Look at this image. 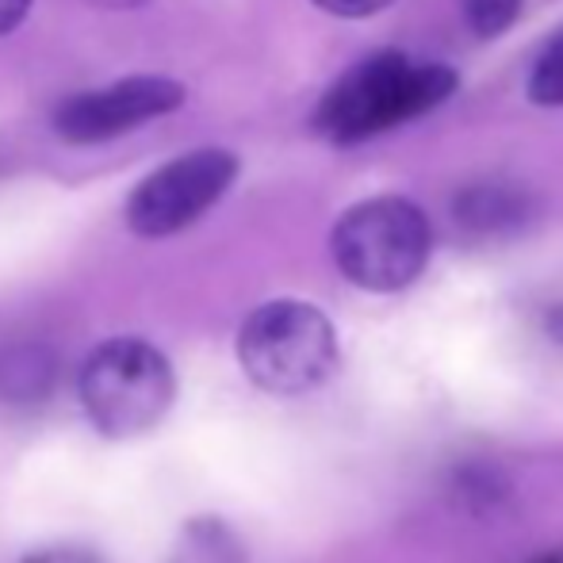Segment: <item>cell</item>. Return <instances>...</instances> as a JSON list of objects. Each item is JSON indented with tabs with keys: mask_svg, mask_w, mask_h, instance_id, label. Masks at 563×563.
Returning a JSON list of instances; mask_svg holds the SVG:
<instances>
[{
	"mask_svg": "<svg viewBox=\"0 0 563 563\" xmlns=\"http://www.w3.org/2000/svg\"><path fill=\"white\" fill-rule=\"evenodd\" d=\"M460 77L445 62L410 58L402 51H376L349 66L322 92L311 126L334 146H356L384 131L430 115L456 92Z\"/></svg>",
	"mask_w": 563,
	"mask_h": 563,
	"instance_id": "obj_1",
	"label": "cell"
},
{
	"mask_svg": "<svg viewBox=\"0 0 563 563\" xmlns=\"http://www.w3.org/2000/svg\"><path fill=\"white\" fill-rule=\"evenodd\" d=\"M338 273L364 291H402L426 273L433 253L430 216L407 196H368L341 211L330 230Z\"/></svg>",
	"mask_w": 563,
	"mask_h": 563,
	"instance_id": "obj_2",
	"label": "cell"
},
{
	"mask_svg": "<svg viewBox=\"0 0 563 563\" xmlns=\"http://www.w3.org/2000/svg\"><path fill=\"white\" fill-rule=\"evenodd\" d=\"M334 322L303 299H273L250 311L238 330L242 372L268 395H307L338 368Z\"/></svg>",
	"mask_w": 563,
	"mask_h": 563,
	"instance_id": "obj_3",
	"label": "cell"
},
{
	"mask_svg": "<svg viewBox=\"0 0 563 563\" xmlns=\"http://www.w3.org/2000/svg\"><path fill=\"white\" fill-rule=\"evenodd\" d=\"M81 407L104 438L131 441L150 433L177 399L169 356L142 338H112L97 345L77 376Z\"/></svg>",
	"mask_w": 563,
	"mask_h": 563,
	"instance_id": "obj_4",
	"label": "cell"
},
{
	"mask_svg": "<svg viewBox=\"0 0 563 563\" xmlns=\"http://www.w3.org/2000/svg\"><path fill=\"white\" fill-rule=\"evenodd\" d=\"M238 177V157L230 150L203 146L173 157L154 169L126 200V227L139 238H169L200 223L230 192Z\"/></svg>",
	"mask_w": 563,
	"mask_h": 563,
	"instance_id": "obj_5",
	"label": "cell"
},
{
	"mask_svg": "<svg viewBox=\"0 0 563 563\" xmlns=\"http://www.w3.org/2000/svg\"><path fill=\"white\" fill-rule=\"evenodd\" d=\"M185 85L169 77H123L104 89L74 92L62 100L54 112V126L66 142L89 146V142H108L126 131H139L150 119H162L185 104Z\"/></svg>",
	"mask_w": 563,
	"mask_h": 563,
	"instance_id": "obj_6",
	"label": "cell"
},
{
	"mask_svg": "<svg viewBox=\"0 0 563 563\" xmlns=\"http://www.w3.org/2000/svg\"><path fill=\"white\" fill-rule=\"evenodd\" d=\"M452 211H456L460 227L490 234V230H510L526 216V196L514 185H472L456 196Z\"/></svg>",
	"mask_w": 563,
	"mask_h": 563,
	"instance_id": "obj_7",
	"label": "cell"
},
{
	"mask_svg": "<svg viewBox=\"0 0 563 563\" xmlns=\"http://www.w3.org/2000/svg\"><path fill=\"white\" fill-rule=\"evenodd\" d=\"M54 356L38 345L8 349L0 353V399L12 402H35L43 395H51L54 387Z\"/></svg>",
	"mask_w": 563,
	"mask_h": 563,
	"instance_id": "obj_8",
	"label": "cell"
},
{
	"mask_svg": "<svg viewBox=\"0 0 563 563\" xmlns=\"http://www.w3.org/2000/svg\"><path fill=\"white\" fill-rule=\"evenodd\" d=\"M169 563H250L238 533L219 518H192L180 529Z\"/></svg>",
	"mask_w": 563,
	"mask_h": 563,
	"instance_id": "obj_9",
	"label": "cell"
},
{
	"mask_svg": "<svg viewBox=\"0 0 563 563\" xmlns=\"http://www.w3.org/2000/svg\"><path fill=\"white\" fill-rule=\"evenodd\" d=\"M526 97L537 108H563V27L552 31L537 51L533 66H529Z\"/></svg>",
	"mask_w": 563,
	"mask_h": 563,
	"instance_id": "obj_10",
	"label": "cell"
},
{
	"mask_svg": "<svg viewBox=\"0 0 563 563\" xmlns=\"http://www.w3.org/2000/svg\"><path fill=\"white\" fill-rule=\"evenodd\" d=\"M521 15V0H464V23L475 38H498Z\"/></svg>",
	"mask_w": 563,
	"mask_h": 563,
	"instance_id": "obj_11",
	"label": "cell"
},
{
	"mask_svg": "<svg viewBox=\"0 0 563 563\" xmlns=\"http://www.w3.org/2000/svg\"><path fill=\"white\" fill-rule=\"evenodd\" d=\"M311 4H319L330 15H341V20H368V15L391 8L395 0H311Z\"/></svg>",
	"mask_w": 563,
	"mask_h": 563,
	"instance_id": "obj_12",
	"label": "cell"
},
{
	"mask_svg": "<svg viewBox=\"0 0 563 563\" xmlns=\"http://www.w3.org/2000/svg\"><path fill=\"white\" fill-rule=\"evenodd\" d=\"M23 563H97V560L81 549H43V552H35V556H27Z\"/></svg>",
	"mask_w": 563,
	"mask_h": 563,
	"instance_id": "obj_13",
	"label": "cell"
},
{
	"mask_svg": "<svg viewBox=\"0 0 563 563\" xmlns=\"http://www.w3.org/2000/svg\"><path fill=\"white\" fill-rule=\"evenodd\" d=\"M35 0H0V35H8L12 27H20L23 15L31 12Z\"/></svg>",
	"mask_w": 563,
	"mask_h": 563,
	"instance_id": "obj_14",
	"label": "cell"
}]
</instances>
